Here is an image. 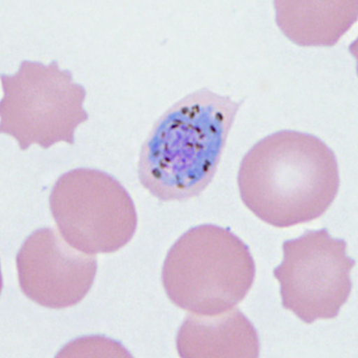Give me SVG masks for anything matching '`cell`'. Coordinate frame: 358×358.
<instances>
[{
	"mask_svg": "<svg viewBox=\"0 0 358 358\" xmlns=\"http://www.w3.org/2000/svg\"><path fill=\"white\" fill-rule=\"evenodd\" d=\"M339 184L334 152L317 136L294 131L262 138L238 173L245 206L277 228L319 219L334 203Z\"/></svg>",
	"mask_w": 358,
	"mask_h": 358,
	"instance_id": "6da1fadb",
	"label": "cell"
},
{
	"mask_svg": "<svg viewBox=\"0 0 358 358\" xmlns=\"http://www.w3.org/2000/svg\"><path fill=\"white\" fill-rule=\"evenodd\" d=\"M243 103L201 89L172 106L140 152L141 185L164 202L201 195L215 176Z\"/></svg>",
	"mask_w": 358,
	"mask_h": 358,
	"instance_id": "7a4b0ae2",
	"label": "cell"
},
{
	"mask_svg": "<svg viewBox=\"0 0 358 358\" xmlns=\"http://www.w3.org/2000/svg\"><path fill=\"white\" fill-rule=\"evenodd\" d=\"M256 264L239 236L216 224L189 229L164 262V289L189 313L216 315L234 308L252 288Z\"/></svg>",
	"mask_w": 358,
	"mask_h": 358,
	"instance_id": "3957f363",
	"label": "cell"
},
{
	"mask_svg": "<svg viewBox=\"0 0 358 358\" xmlns=\"http://www.w3.org/2000/svg\"><path fill=\"white\" fill-rule=\"evenodd\" d=\"M0 131L16 138L22 151L38 145H73L78 126L89 120L83 108L86 90L57 62H21L15 76L1 74Z\"/></svg>",
	"mask_w": 358,
	"mask_h": 358,
	"instance_id": "277c9868",
	"label": "cell"
},
{
	"mask_svg": "<svg viewBox=\"0 0 358 358\" xmlns=\"http://www.w3.org/2000/svg\"><path fill=\"white\" fill-rule=\"evenodd\" d=\"M49 207L67 244L94 256L121 250L133 239L138 213L117 179L94 169H76L54 184Z\"/></svg>",
	"mask_w": 358,
	"mask_h": 358,
	"instance_id": "5b68a950",
	"label": "cell"
},
{
	"mask_svg": "<svg viewBox=\"0 0 358 358\" xmlns=\"http://www.w3.org/2000/svg\"><path fill=\"white\" fill-rule=\"evenodd\" d=\"M346 248V241L332 238L327 228L285 241L283 262L273 270L283 308L306 324L337 317L350 296L356 265Z\"/></svg>",
	"mask_w": 358,
	"mask_h": 358,
	"instance_id": "8992f818",
	"label": "cell"
},
{
	"mask_svg": "<svg viewBox=\"0 0 358 358\" xmlns=\"http://www.w3.org/2000/svg\"><path fill=\"white\" fill-rule=\"evenodd\" d=\"M20 287L37 305L64 310L85 299L97 275V258L80 252L52 228L31 233L16 256Z\"/></svg>",
	"mask_w": 358,
	"mask_h": 358,
	"instance_id": "52a82bcc",
	"label": "cell"
},
{
	"mask_svg": "<svg viewBox=\"0 0 358 358\" xmlns=\"http://www.w3.org/2000/svg\"><path fill=\"white\" fill-rule=\"evenodd\" d=\"M176 345L183 358H256L261 351L256 327L238 308L216 315L189 314Z\"/></svg>",
	"mask_w": 358,
	"mask_h": 358,
	"instance_id": "ba28073f",
	"label": "cell"
},
{
	"mask_svg": "<svg viewBox=\"0 0 358 358\" xmlns=\"http://www.w3.org/2000/svg\"><path fill=\"white\" fill-rule=\"evenodd\" d=\"M273 5L282 33L302 47H332L357 21V0H277Z\"/></svg>",
	"mask_w": 358,
	"mask_h": 358,
	"instance_id": "9c48e42d",
	"label": "cell"
}]
</instances>
